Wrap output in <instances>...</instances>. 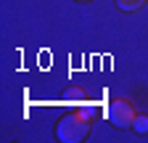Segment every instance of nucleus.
Returning a JSON list of instances; mask_svg holds the SVG:
<instances>
[{"label":"nucleus","mask_w":148,"mask_h":143,"mask_svg":"<svg viewBox=\"0 0 148 143\" xmlns=\"http://www.w3.org/2000/svg\"><path fill=\"white\" fill-rule=\"evenodd\" d=\"M143 3H145V0H116V6H119L122 11H127V13H130V11H138Z\"/></svg>","instance_id":"nucleus-4"},{"label":"nucleus","mask_w":148,"mask_h":143,"mask_svg":"<svg viewBox=\"0 0 148 143\" xmlns=\"http://www.w3.org/2000/svg\"><path fill=\"white\" fill-rule=\"evenodd\" d=\"M90 117L82 114V111H71V114H64L56 124V140L58 143H79L87 138L90 133Z\"/></svg>","instance_id":"nucleus-1"},{"label":"nucleus","mask_w":148,"mask_h":143,"mask_svg":"<svg viewBox=\"0 0 148 143\" xmlns=\"http://www.w3.org/2000/svg\"><path fill=\"white\" fill-rule=\"evenodd\" d=\"M79 3H87V0H79Z\"/></svg>","instance_id":"nucleus-5"},{"label":"nucleus","mask_w":148,"mask_h":143,"mask_svg":"<svg viewBox=\"0 0 148 143\" xmlns=\"http://www.w3.org/2000/svg\"><path fill=\"white\" fill-rule=\"evenodd\" d=\"M106 117H108V122L114 124V127H122V130H127V127H132V122H135V109H132V103L130 101H111L108 103V111H106Z\"/></svg>","instance_id":"nucleus-2"},{"label":"nucleus","mask_w":148,"mask_h":143,"mask_svg":"<svg viewBox=\"0 0 148 143\" xmlns=\"http://www.w3.org/2000/svg\"><path fill=\"white\" fill-rule=\"evenodd\" d=\"M132 130H135L138 135H148V114H138V117H135Z\"/></svg>","instance_id":"nucleus-3"}]
</instances>
